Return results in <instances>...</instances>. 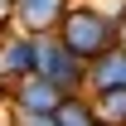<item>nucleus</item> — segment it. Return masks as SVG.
Segmentation results:
<instances>
[{
	"mask_svg": "<svg viewBox=\"0 0 126 126\" xmlns=\"http://www.w3.org/2000/svg\"><path fill=\"white\" fill-rule=\"evenodd\" d=\"M10 10H15V0H0V24H10Z\"/></svg>",
	"mask_w": 126,
	"mask_h": 126,
	"instance_id": "nucleus-10",
	"label": "nucleus"
},
{
	"mask_svg": "<svg viewBox=\"0 0 126 126\" xmlns=\"http://www.w3.org/2000/svg\"><path fill=\"white\" fill-rule=\"evenodd\" d=\"M5 92H10V107L15 111H53L63 102V87H53L44 73H24V78H15Z\"/></svg>",
	"mask_w": 126,
	"mask_h": 126,
	"instance_id": "nucleus-4",
	"label": "nucleus"
},
{
	"mask_svg": "<svg viewBox=\"0 0 126 126\" xmlns=\"http://www.w3.org/2000/svg\"><path fill=\"white\" fill-rule=\"evenodd\" d=\"M92 126H111V121H107V116H97V121H92Z\"/></svg>",
	"mask_w": 126,
	"mask_h": 126,
	"instance_id": "nucleus-12",
	"label": "nucleus"
},
{
	"mask_svg": "<svg viewBox=\"0 0 126 126\" xmlns=\"http://www.w3.org/2000/svg\"><path fill=\"white\" fill-rule=\"evenodd\" d=\"M116 24H121V19L107 15V10H97V5H68L63 19H58V39L73 48L78 58H97L102 48L116 44Z\"/></svg>",
	"mask_w": 126,
	"mask_h": 126,
	"instance_id": "nucleus-1",
	"label": "nucleus"
},
{
	"mask_svg": "<svg viewBox=\"0 0 126 126\" xmlns=\"http://www.w3.org/2000/svg\"><path fill=\"white\" fill-rule=\"evenodd\" d=\"M111 87H126V44H111L97 58H87V92H111Z\"/></svg>",
	"mask_w": 126,
	"mask_h": 126,
	"instance_id": "nucleus-6",
	"label": "nucleus"
},
{
	"mask_svg": "<svg viewBox=\"0 0 126 126\" xmlns=\"http://www.w3.org/2000/svg\"><path fill=\"white\" fill-rule=\"evenodd\" d=\"M34 44H39V68L34 73H44L53 87L63 92H87V58H78L73 48L58 39V29L48 34H34Z\"/></svg>",
	"mask_w": 126,
	"mask_h": 126,
	"instance_id": "nucleus-2",
	"label": "nucleus"
},
{
	"mask_svg": "<svg viewBox=\"0 0 126 126\" xmlns=\"http://www.w3.org/2000/svg\"><path fill=\"white\" fill-rule=\"evenodd\" d=\"M10 126H58V121H53V111H15Z\"/></svg>",
	"mask_w": 126,
	"mask_h": 126,
	"instance_id": "nucleus-9",
	"label": "nucleus"
},
{
	"mask_svg": "<svg viewBox=\"0 0 126 126\" xmlns=\"http://www.w3.org/2000/svg\"><path fill=\"white\" fill-rule=\"evenodd\" d=\"M97 116H107L111 126H126V87H111V92H92Z\"/></svg>",
	"mask_w": 126,
	"mask_h": 126,
	"instance_id": "nucleus-8",
	"label": "nucleus"
},
{
	"mask_svg": "<svg viewBox=\"0 0 126 126\" xmlns=\"http://www.w3.org/2000/svg\"><path fill=\"white\" fill-rule=\"evenodd\" d=\"M116 44H126V15H121V24H116Z\"/></svg>",
	"mask_w": 126,
	"mask_h": 126,
	"instance_id": "nucleus-11",
	"label": "nucleus"
},
{
	"mask_svg": "<svg viewBox=\"0 0 126 126\" xmlns=\"http://www.w3.org/2000/svg\"><path fill=\"white\" fill-rule=\"evenodd\" d=\"M73 0H15V10H10V24L24 34H48L58 29L63 10H68Z\"/></svg>",
	"mask_w": 126,
	"mask_h": 126,
	"instance_id": "nucleus-5",
	"label": "nucleus"
},
{
	"mask_svg": "<svg viewBox=\"0 0 126 126\" xmlns=\"http://www.w3.org/2000/svg\"><path fill=\"white\" fill-rule=\"evenodd\" d=\"M53 121H58V126H92L97 121L92 92H63V102L53 107Z\"/></svg>",
	"mask_w": 126,
	"mask_h": 126,
	"instance_id": "nucleus-7",
	"label": "nucleus"
},
{
	"mask_svg": "<svg viewBox=\"0 0 126 126\" xmlns=\"http://www.w3.org/2000/svg\"><path fill=\"white\" fill-rule=\"evenodd\" d=\"M39 68V44H34V34L24 29H0V78H5V87L15 78H24V73H34Z\"/></svg>",
	"mask_w": 126,
	"mask_h": 126,
	"instance_id": "nucleus-3",
	"label": "nucleus"
}]
</instances>
